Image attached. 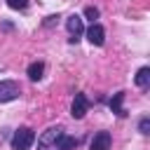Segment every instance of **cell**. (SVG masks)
I'll return each instance as SVG.
<instances>
[{
  "instance_id": "1",
  "label": "cell",
  "mask_w": 150,
  "mask_h": 150,
  "mask_svg": "<svg viewBox=\"0 0 150 150\" xmlns=\"http://www.w3.org/2000/svg\"><path fill=\"white\" fill-rule=\"evenodd\" d=\"M66 136V129L61 127V124H56V127H49L47 131H42V136L38 138V150H52L61 138Z\"/></svg>"
},
{
  "instance_id": "2",
  "label": "cell",
  "mask_w": 150,
  "mask_h": 150,
  "mask_svg": "<svg viewBox=\"0 0 150 150\" xmlns=\"http://www.w3.org/2000/svg\"><path fill=\"white\" fill-rule=\"evenodd\" d=\"M12 150H28L33 143H35V131L30 127H19L14 134H12Z\"/></svg>"
},
{
  "instance_id": "3",
  "label": "cell",
  "mask_w": 150,
  "mask_h": 150,
  "mask_svg": "<svg viewBox=\"0 0 150 150\" xmlns=\"http://www.w3.org/2000/svg\"><path fill=\"white\" fill-rule=\"evenodd\" d=\"M21 94V87L12 80H0V103H7V101H14L19 98Z\"/></svg>"
},
{
  "instance_id": "4",
  "label": "cell",
  "mask_w": 150,
  "mask_h": 150,
  "mask_svg": "<svg viewBox=\"0 0 150 150\" xmlns=\"http://www.w3.org/2000/svg\"><path fill=\"white\" fill-rule=\"evenodd\" d=\"M66 28H68V33H70V45H75V42L80 40V35L84 33L82 16H77V14H70V16L66 19Z\"/></svg>"
},
{
  "instance_id": "5",
  "label": "cell",
  "mask_w": 150,
  "mask_h": 150,
  "mask_svg": "<svg viewBox=\"0 0 150 150\" xmlns=\"http://www.w3.org/2000/svg\"><path fill=\"white\" fill-rule=\"evenodd\" d=\"M87 110H89V98H87L84 94H75L73 105H70V115H73L75 120H82V117L87 115Z\"/></svg>"
},
{
  "instance_id": "6",
  "label": "cell",
  "mask_w": 150,
  "mask_h": 150,
  "mask_svg": "<svg viewBox=\"0 0 150 150\" xmlns=\"http://www.w3.org/2000/svg\"><path fill=\"white\" fill-rule=\"evenodd\" d=\"M110 143H112L110 131H98V134H94V138L89 143V150H110Z\"/></svg>"
},
{
  "instance_id": "7",
  "label": "cell",
  "mask_w": 150,
  "mask_h": 150,
  "mask_svg": "<svg viewBox=\"0 0 150 150\" xmlns=\"http://www.w3.org/2000/svg\"><path fill=\"white\" fill-rule=\"evenodd\" d=\"M87 38H89L91 45L101 47V45L105 42V30H103V26H101V23H91V26L87 28Z\"/></svg>"
},
{
  "instance_id": "8",
  "label": "cell",
  "mask_w": 150,
  "mask_h": 150,
  "mask_svg": "<svg viewBox=\"0 0 150 150\" xmlns=\"http://www.w3.org/2000/svg\"><path fill=\"white\" fill-rule=\"evenodd\" d=\"M122 101H124V91H117V94H112V98H110V110H112L117 117H127V110L122 108Z\"/></svg>"
},
{
  "instance_id": "9",
  "label": "cell",
  "mask_w": 150,
  "mask_h": 150,
  "mask_svg": "<svg viewBox=\"0 0 150 150\" xmlns=\"http://www.w3.org/2000/svg\"><path fill=\"white\" fill-rule=\"evenodd\" d=\"M26 73H28V77H30L33 82H38V80L42 77V73H45V63H42V61H33Z\"/></svg>"
},
{
  "instance_id": "10",
  "label": "cell",
  "mask_w": 150,
  "mask_h": 150,
  "mask_svg": "<svg viewBox=\"0 0 150 150\" xmlns=\"http://www.w3.org/2000/svg\"><path fill=\"white\" fill-rule=\"evenodd\" d=\"M80 141H82V138L63 136V138H61V141H59V143H56V145H54L52 150H70V148H77V145H80Z\"/></svg>"
},
{
  "instance_id": "11",
  "label": "cell",
  "mask_w": 150,
  "mask_h": 150,
  "mask_svg": "<svg viewBox=\"0 0 150 150\" xmlns=\"http://www.w3.org/2000/svg\"><path fill=\"white\" fill-rule=\"evenodd\" d=\"M148 84H150V68H148V66H143V68L136 73V87L145 89Z\"/></svg>"
},
{
  "instance_id": "12",
  "label": "cell",
  "mask_w": 150,
  "mask_h": 150,
  "mask_svg": "<svg viewBox=\"0 0 150 150\" xmlns=\"http://www.w3.org/2000/svg\"><path fill=\"white\" fill-rule=\"evenodd\" d=\"M138 131L141 134H150V117H141V122H138Z\"/></svg>"
},
{
  "instance_id": "13",
  "label": "cell",
  "mask_w": 150,
  "mask_h": 150,
  "mask_svg": "<svg viewBox=\"0 0 150 150\" xmlns=\"http://www.w3.org/2000/svg\"><path fill=\"white\" fill-rule=\"evenodd\" d=\"M84 16H87L91 23H96V19H98V9H96V7H87V9H84Z\"/></svg>"
},
{
  "instance_id": "14",
  "label": "cell",
  "mask_w": 150,
  "mask_h": 150,
  "mask_svg": "<svg viewBox=\"0 0 150 150\" xmlns=\"http://www.w3.org/2000/svg\"><path fill=\"white\" fill-rule=\"evenodd\" d=\"M7 5L12 9H26L28 7V0H7Z\"/></svg>"
},
{
  "instance_id": "15",
  "label": "cell",
  "mask_w": 150,
  "mask_h": 150,
  "mask_svg": "<svg viewBox=\"0 0 150 150\" xmlns=\"http://www.w3.org/2000/svg\"><path fill=\"white\" fill-rule=\"evenodd\" d=\"M56 19H59V16H54V14H52V16H47V19H45V26H47V28H49V26H54V23H56Z\"/></svg>"
}]
</instances>
